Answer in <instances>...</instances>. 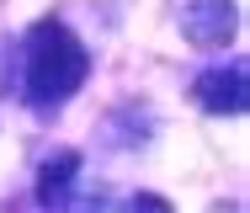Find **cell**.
I'll return each mask as SVG.
<instances>
[{
    "label": "cell",
    "mask_w": 250,
    "mask_h": 213,
    "mask_svg": "<svg viewBox=\"0 0 250 213\" xmlns=\"http://www.w3.org/2000/svg\"><path fill=\"white\" fill-rule=\"evenodd\" d=\"M85 69L91 59L64 21H38L27 32V102L32 106H53L75 96L85 85Z\"/></svg>",
    "instance_id": "cell-1"
},
{
    "label": "cell",
    "mask_w": 250,
    "mask_h": 213,
    "mask_svg": "<svg viewBox=\"0 0 250 213\" xmlns=\"http://www.w3.org/2000/svg\"><path fill=\"white\" fill-rule=\"evenodd\" d=\"M133 213H170V203L154 197V192H139V197H133Z\"/></svg>",
    "instance_id": "cell-5"
},
{
    "label": "cell",
    "mask_w": 250,
    "mask_h": 213,
    "mask_svg": "<svg viewBox=\"0 0 250 213\" xmlns=\"http://www.w3.org/2000/svg\"><path fill=\"white\" fill-rule=\"evenodd\" d=\"M75 176H80V155L48 160L43 176H38V203H43V208H69V197H75Z\"/></svg>",
    "instance_id": "cell-4"
},
{
    "label": "cell",
    "mask_w": 250,
    "mask_h": 213,
    "mask_svg": "<svg viewBox=\"0 0 250 213\" xmlns=\"http://www.w3.org/2000/svg\"><path fill=\"white\" fill-rule=\"evenodd\" d=\"M197 102L218 117H240L250 106V75L245 64H224V69H208L197 80Z\"/></svg>",
    "instance_id": "cell-3"
},
{
    "label": "cell",
    "mask_w": 250,
    "mask_h": 213,
    "mask_svg": "<svg viewBox=\"0 0 250 213\" xmlns=\"http://www.w3.org/2000/svg\"><path fill=\"white\" fill-rule=\"evenodd\" d=\"M234 27H240L234 0H192V5L181 11V32H187V43H197V48H224V43L234 38Z\"/></svg>",
    "instance_id": "cell-2"
}]
</instances>
